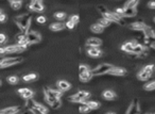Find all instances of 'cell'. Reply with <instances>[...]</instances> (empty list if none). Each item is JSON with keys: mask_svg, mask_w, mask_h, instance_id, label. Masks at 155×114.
I'll return each mask as SVG.
<instances>
[{"mask_svg": "<svg viewBox=\"0 0 155 114\" xmlns=\"http://www.w3.org/2000/svg\"><path fill=\"white\" fill-rule=\"evenodd\" d=\"M98 10H99V12L101 13L103 18H105V19L109 20V22H116V24L121 25V26H125V22H124V20L122 19V17L117 15L115 12L108 11L104 5H101V4L98 5Z\"/></svg>", "mask_w": 155, "mask_h": 114, "instance_id": "1", "label": "cell"}, {"mask_svg": "<svg viewBox=\"0 0 155 114\" xmlns=\"http://www.w3.org/2000/svg\"><path fill=\"white\" fill-rule=\"evenodd\" d=\"M15 22L19 27V29L21 30L22 34H27V31L30 27L31 24V15L30 14H24L21 16L15 17Z\"/></svg>", "mask_w": 155, "mask_h": 114, "instance_id": "2", "label": "cell"}, {"mask_svg": "<svg viewBox=\"0 0 155 114\" xmlns=\"http://www.w3.org/2000/svg\"><path fill=\"white\" fill-rule=\"evenodd\" d=\"M114 67L113 65L108 63H102L100 65H98L96 68L92 69V77L94 76H102V75H105V74H108L109 72L111 71V68Z\"/></svg>", "mask_w": 155, "mask_h": 114, "instance_id": "3", "label": "cell"}, {"mask_svg": "<svg viewBox=\"0 0 155 114\" xmlns=\"http://www.w3.org/2000/svg\"><path fill=\"white\" fill-rule=\"evenodd\" d=\"M154 68H155V66L153 65V64H150V65L145 66V67H143L142 69H141V71L138 73L137 78H138L139 80H141V81L148 80L149 78L152 76L153 72H154Z\"/></svg>", "mask_w": 155, "mask_h": 114, "instance_id": "4", "label": "cell"}, {"mask_svg": "<svg viewBox=\"0 0 155 114\" xmlns=\"http://www.w3.org/2000/svg\"><path fill=\"white\" fill-rule=\"evenodd\" d=\"M89 96L90 94L88 92H86V91H79V92L75 93V94L69 96L68 100L71 102H83L87 99Z\"/></svg>", "mask_w": 155, "mask_h": 114, "instance_id": "5", "label": "cell"}, {"mask_svg": "<svg viewBox=\"0 0 155 114\" xmlns=\"http://www.w3.org/2000/svg\"><path fill=\"white\" fill-rule=\"evenodd\" d=\"M22 61V58H4L0 60V68H7L16 65Z\"/></svg>", "mask_w": 155, "mask_h": 114, "instance_id": "6", "label": "cell"}, {"mask_svg": "<svg viewBox=\"0 0 155 114\" xmlns=\"http://www.w3.org/2000/svg\"><path fill=\"white\" fill-rule=\"evenodd\" d=\"M26 37H27V41L29 44H36L39 43L41 41V37L38 32L35 31H30L26 34Z\"/></svg>", "mask_w": 155, "mask_h": 114, "instance_id": "7", "label": "cell"}, {"mask_svg": "<svg viewBox=\"0 0 155 114\" xmlns=\"http://www.w3.org/2000/svg\"><path fill=\"white\" fill-rule=\"evenodd\" d=\"M44 94L45 96H49V97H53L56 99H61L62 97V92L58 90H52V89H49V87H45L44 89Z\"/></svg>", "mask_w": 155, "mask_h": 114, "instance_id": "8", "label": "cell"}, {"mask_svg": "<svg viewBox=\"0 0 155 114\" xmlns=\"http://www.w3.org/2000/svg\"><path fill=\"white\" fill-rule=\"evenodd\" d=\"M140 113V109H139V102L137 99H134L131 106L128 107V111L125 114H139Z\"/></svg>", "mask_w": 155, "mask_h": 114, "instance_id": "9", "label": "cell"}, {"mask_svg": "<svg viewBox=\"0 0 155 114\" xmlns=\"http://www.w3.org/2000/svg\"><path fill=\"white\" fill-rule=\"evenodd\" d=\"M29 7L34 12H43L44 11V5L39 0H33L29 4Z\"/></svg>", "mask_w": 155, "mask_h": 114, "instance_id": "10", "label": "cell"}, {"mask_svg": "<svg viewBox=\"0 0 155 114\" xmlns=\"http://www.w3.org/2000/svg\"><path fill=\"white\" fill-rule=\"evenodd\" d=\"M26 50V47L19 46V45H12V46L5 47V54H17V52H22Z\"/></svg>", "mask_w": 155, "mask_h": 114, "instance_id": "11", "label": "cell"}, {"mask_svg": "<svg viewBox=\"0 0 155 114\" xmlns=\"http://www.w3.org/2000/svg\"><path fill=\"white\" fill-rule=\"evenodd\" d=\"M18 94L21 96L22 98H24L26 100L28 99H31L32 97H33V91L30 90V89H27V87H22V89H19L18 90Z\"/></svg>", "mask_w": 155, "mask_h": 114, "instance_id": "12", "label": "cell"}, {"mask_svg": "<svg viewBox=\"0 0 155 114\" xmlns=\"http://www.w3.org/2000/svg\"><path fill=\"white\" fill-rule=\"evenodd\" d=\"M109 75L111 76H117V77H122V76H125L128 74V71L123 67H113L111 71L109 72Z\"/></svg>", "mask_w": 155, "mask_h": 114, "instance_id": "13", "label": "cell"}, {"mask_svg": "<svg viewBox=\"0 0 155 114\" xmlns=\"http://www.w3.org/2000/svg\"><path fill=\"white\" fill-rule=\"evenodd\" d=\"M138 43L136 42H125L124 44H122L121 49L124 52H128V54H133V49L135 47V45H137Z\"/></svg>", "mask_w": 155, "mask_h": 114, "instance_id": "14", "label": "cell"}, {"mask_svg": "<svg viewBox=\"0 0 155 114\" xmlns=\"http://www.w3.org/2000/svg\"><path fill=\"white\" fill-rule=\"evenodd\" d=\"M102 41L98 37H90L86 41V45L88 47H94V48H99V46H101Z\"/></svg>", "mask_w": 155, "mask_h": 114, "instance_id": "15", "label": "cell"}, {"mask_svg": "<svg viewBox=\"0 0 155 114\" xmlns=\"http://www.w3.org/2000/svg\"><path fill=\"white\" fill-rule=\"evenodd\" d=\"M56 85H58V91H68L71 89V84L69 82H67V81L65 80H60L58 81V83H56Z\"/></svg>", "mask_w": 155, "mask_h": 114, "instance_id": "16", "label": "cell"}, {"mask_svg": "<svg viewBox=\"0 0 155 114\" xmlns=\"http://www.w3.org/2000/svg\"><path fill=\"white\" fill-rule=\"evenodd\" d=\"M130 29L132 30H137V31H143V30L145 29V27H147V25L143 24V22H133V24H131L130 26Z\"/></svg>", "mask_w": 155, "mask_h": 114, "instance_id": "17", "label": "cell"}, {"mask_svg": "<svg viewBox=\"0 0 155 114\" xmlns=\"http://www.w3.org/2000/svg\"><path fill=\"white\" fill-rule=\"evenodd\" d=\"M87 54L92 58H98L102 54V51L99 48H94V47H88L87 49Z\"/></svg>", "mask_w": 155, "mask_h": 114, "instance_id": "18", "label": "cell"}, {"mask_svg": "<svg viewBox=\"0 0 155 114\" xmlns=\"http://www.w3.org/2000/svg\"><path fill=\"white\" fill-rule=\"evenodd\" d=\"M79 77H80V80L82 81V82H88V81L92 78V69H88L87 72H85V73L79 75Z\"/></svg>", "mask_w": 155, "mask_h": 114, "instance_id": "19", "label": "cell"}, {"mask_svg": "<svg viewBox=\"0 0 155 114\" xmlns=\"http://www.w3.org/2000/svg\"><path fill=\"white\" fill-rule=\"evenodd\" d=\"M137 14V10L134 7H123V16L125 17H133Z\"/></svg>", "mask_w": 155, "mask_h": 114, "instance_id": "20", "label": "cell"}, {"mask_svg": "<svg viewBox=\"0 0 155 114\" xmlns=\"http://www.w3.org/2000/svg\"><path fill=\"white\" fill-rule=\"evenodd\" d=\"M20 108L19 107H9L5 108V109H2L0 111L1 114H17L19 112Z\"/></svg>", "mask_w": 155, "mask_h": 114, "instance_id": "21", "label": "cell"}, {"mask_svg": "<svg viewBox=\"0 0 155 114\" xmlns=\"http://www.w3.org/2000/svg\"><path fill=\"white\" fill-rule=\"evenodd\" d=\"M102 96H103V98H105L106 100H113L117 97L116 93H115L114 91H111V90L104 91V92L102 93Z\"/></svg>", "mask_w": 155, "mask_h": 114, "instance_id": "22", "label": "cell"}, {"mask_svg": "<svg viewBox=\"0 0 155 114\" xmlns=\"http://www.w3.org/2000/svg\"><path fill=\"white\" fill-rule=\"evenodd\" d=\"M65 28V25L62 24V22H54V24H51L49 29L52 30V31H61Z\"/></svg>", "mask_w": 155, "mask_h": 114, "instance_id": "23", "label": "cell"}, {"mask_svg": "<svg viewBox=\"0 0 155 114\" xmlns=\"http://www.w3.org/2000/svg\"><path fill=\"white\" fill-rule=\"evenodd\" d=\"M145 46L141 45V44H137V45H135V47H134V49H133V54L138 57L139 54H141L142 52H145Z\"/></svg>", "mask_w": 155, "mask_h": 114, "instance_id": "24", "label": "cell"}, {"mask_svg": "<svg viewBox=\"0 0 155 114\" xmlns=\"http://www.w3.org/2000/svg\"><path fill=\"white\" fill-rule=\"evenodd\" d=\"M85 104H87L88 107L90 108V110H97L100 108V102L99 101H94V100H90V101H86Z\"/></svg>", "mask_w": 155, "mask_h": 114, "instance_id": "25", "label": "cell"}, {"mask_svg": "<svg viewBox=\"0 0 155 114\" xmlns=\"http://www.w3.org/2000/svg\"><path fill=\"white\" fill-rule=\"evenodd\" d=\"M90 29H92V31L94 32V33H102V32L104 31V28L101 27V26L98 24L92 25V26H90Z\"/></svg>", "mask_w": 155, "mask_h": 114, "instance_id": "26", "label": "cell"}, {"mask_svg": "<svg viewBox=\"0 0 155 114\" xmlns=\"http://www.w3.org/2000/svg\"><path fill=\"white\" fill-rule=\"evenodd\" d=\"M21 4L22 2L20 0H12V1H10V5L14 10H19L20 7H21Z\"/></svg>", "mask_w": 155, "mask_h": 114, "instance_id": "27", "label": "cell"}, {"mask_svg": "<svg viewBox=\"0 0 155 114\" xmlns=\"http://www.w3.org/2000/svg\"><path fill=\"white\" fill-rule=\"evenodd\" d=\"M79 111H80V113L86 114V113H89L92 110H90V108L84 102V104H80V107H79Z\"/></svg>", "mask_w": 155, "mask_h": 114, "instance_id": "28", "label": "cell"}, {"mask_svg": "<svg viewBox=\"0 0 155 114\" xmlns=\"http://www.w3.org/2000/svg\"><path fill=\"white\" fill-rule=\"evenodd\" d=\"M97 24H98V25H100L101 27L105 28V27H108V26H111V22H109V20L105 19V18H103V17H102L101 19L98 20Z\"/></svg>", "mask_w": 155, "mask_h": 114, "instance_id": "29", "label": "cell"}, {"mask_svg": "<svg viewBox=\"0 0 155 114\" xmlns=\"http://www.w3.org/2000/svg\"><path fill=\"white\" fill-rule=\"evenodd\" d=\"M37 79V75L36 74H29V75L24 76V80L27 81V82H31V81H34Z\"/></svg>", "mask_w": 155, "mask_h": 114, "instance_id": "30", "label": "cell"}, {"mask_svg": "<svg viewBox=\"0 0 155 114\" xmlns=\"http://www.w3.org/2000/svg\"><path fill=\"white\" fill-rule=\"evenodd\" d=\"M7 82L10 83V84H16V83H18L19 79H18L17 76H10V77L7 78Z\"/></svg>", "mask_w": 155, "mask_h": 114, "instance_id": "31", "label": "cell"}, {"mask_svg": "<svg viewBox=\"0 0 155 114\" xmlns=\"http://www.w3.org/2000/svg\"><path fill=\"white\" fill-rule=\"evenodd\" d=\"M54 18H56V19L60 20V22H61L62 20H64L66 18V14L64 12H56L54 14Z\"/></svg>", "mask_w": 155, "mask_h": 114, "instance_id": "32", "label": "cell"}, {"mask_svg": "<svg viewBox=\"0 0 155 114\" xmlns=\"http://www.w3.org/2000/svg\"><path fill=\"white\" fill-rule=\"evenodd\" d=\"M137 4H138V1H137V0H131V1L125 2V7H134V9H136Z\"/></svg>", "mask_w": 155, "mask_h": 114, "instance_id": "33", "label": "cell"}, {"mask_svg": "<svg viewBox=\"0 0 155 114\" xmlns=\"http://www.w3.org/2000/svg\"><path fill=\"white\" fill-rule=\"evenodd\" d=\"M143 89H145V91H153V90H155V81H152V82L148 83V84H145V86H143Z\"/></svg>", "mask_w": 155, "mask_h": 114, "instance_id": "34", "label": "cell"}, {"mask_svg": "<svg viewBox=\"0 0 155 114\" xmlns=\"http://www.w3.org/2000/svg\"><path fill=\"white\" fill-rule=\"evenodd\" d=\"M70 22H72L75 25L79 24V22H80V17H79V15H72V16L70 17Z\"/></svg>", "mask_w": 155, "mask_h": 114, "instance_id": "35", "label": "cell"}, {"mask_svg": "<svg viewBox=\"0 0 155 114\" xmlns=\"http://www.w3.org/2000/svg\"><path fill=\"white\" fill-rule=\"evenodd\" d=\"M46 17L45 16H43V15H41V16H38L36 18V22H38V24H45L46 22Z\"/></svg>", "mask_w": 155, "mask_h": 114, "instance_id": "36", "label": "cell"}, {"mask_svg": "<svg viewBox=\"0 0 155 114\" xmlns=\"http://www.w3.org/2000/svg\"><path fill=\"white\" fill-rule=\"evenodd\" d=\"M115 13L117 15H119L120 17L123 16V7H117L116 10H115Z\"/></svg>", "mask_w": 155, "mask_h": 114, "instance_id": "37", "label": "cell"}, {"mask_svg": "<svg viewBox=\"0 0 155 114\" xmlns=\"http://www.w3.org/2000/svg\"><path fill=\"white\" fill-rule=\"evenodd\" d=\"M65 27L68 28V29H73V28H75V24H73L72 22H70V20H68L65 24Z\"/></svg>", "mask_w": 155, "mask_h": 114, "instance_id": "38", "label": "cell"}, {"mask_svg": "<svg viewBox=\"0 0 155 114\" xmlns=\"http://www.w3.org/2000/svg\"><path fill=\"white\" fill-rule=\"evenodd\" d=\"M5 41H7V37H5V34L0 33V44L4 43Z\"/></svg>", "mask_w": 155, "mask_h": 114, "instance_id": "39", "label": "cell"}, {"mask_svg": "<svg viewBox=\"0 0 155 114\" xmlns=\"http://www.w3.org/2000/svg\"><path fill=\"white\" fill-rule=\"evenodd\" d=\"M7 20V15L4 13H1L0 14V22H4Z\"/></svg>", "mask_w": 155, "mask_h": 114, "instance_id": "40", "label": "cell"}, {"mask_svg": "<svg viewBox=\"0 0 155 114\" xmlns=\"http://www.w3.org/2000/svg\"><path fill=\"white\" fill-rule=\"evenodd\" d=\"M148 7H150V9H155V1H150V2L148 3Z\"/></svg>", "mask_w": 155, "mask_h": 114, "instance_id": "41", "label": "cell"}, {"mask_svg": "<svg viewBox=\"0 0 155 114\" xmlns=\"http://www.w3.org/2000/svg\"><path fill=\"white\" fill-rule=\"evenodd\" d=\"M5 54V47H0V54Z\"/></svg>", "mask_w": 155, "mask_h": 114, "instance_id": "42", "label": "cell"}, {"mask_svg": "<svg viewBox=\"0 0 155 114\" xmlns=\"http://www.w3.org/2000/svg\"><path fill=\"white\" fill-rule=\"evenodd\" d=\"M24 113H26V114H35L33 111H31V110H28V111H26Z\"/></svg>", "mask_w": 155, "mask_h": 114, "instance_id": "43", "label": "cell"}, {"mask_svg": "<svg viewBox=\"0 0 155 114\" xmlns=\"http://www.w3.org/2000/svg\"><path fill=\"white\" fill-rule=\"evenodd\" d=\"M151 47H152V48H154V49H155V39L152 42V44H151Z\"/></svg>", "mask_w": 155, "mask_h": 114, "instance_id": "44", "label": "cell"}, {"mask_svg": "<svg viewBox=\"0 0 155 114\" xmlns=\"http://www.w3.org/2000/svg\"><path fill=\"white\" fill-rule=\"evenodd\" d=\"M106 114H116V113H114V112H108V113H106Z\"/></svg>", "mask_w": 155, "mask_h": 114, "instance_id": "45", "label": "cell"}, {"mask_svg": "<svg viewBox=\"0 0 155 114\" xmlns=\"http://www.w3.org/2000/svg\"><path fill=\"white\" fill-rule=\"evenodd\" d=\"M0 85H1V81H0Z\"/></svg>", "mask_w": 155, "mask_h": 114, "instance_id": "46", "label": "cell"}, {"mask_svg": "<svg viewBox=\"0 0 155 114\" xmlns=\"http://www.w3.org/2000/svg\"><path fill=\"white\" fill-rule=\"evenodd\" d=\"M147 114H152V113H147Z\"/></svg>", "mask_w": 155, "mask_h": 114, "instance_id": "47", "label": "cell"}, {"mask_svg": "<svg viewBox=\"0 0 155 114\" xmlns=\"http://www.w3.org/2000/svg\"><path fill=\"white\" fill-rule=\"evenodd\" d=\"M24 114H26V113H24Z\"/></svg>", "mask_w": 155, "mask_h": 114, "instance_id": "48", "label": "cell"}, {"mask_svg": "<svg viewBox=\"0 0 155 114\" xmlns=\"http://www.w3.org/2000/svg\"><path fill=\"white\" fill-rule=\"evenodd\" d=\"M154 20H155V18H154Z\"/></svg>", "mask_w": 155, "mask_h": 114, "instance_id": "49", "label": "cell"}, {"mask_svg": "<svg viewBox=\"0 0 155 114\" xmlns=\"http://www.w3.org/2000/svg\"><path fill=\"white\" fill-rule=\"evenodd\" d=\"M0 114H1V113H0Z\"/></svg>", "mask_w": 155, "mask_h": 114, "instance_id": "50", "label": "cell"}]
</instances>
